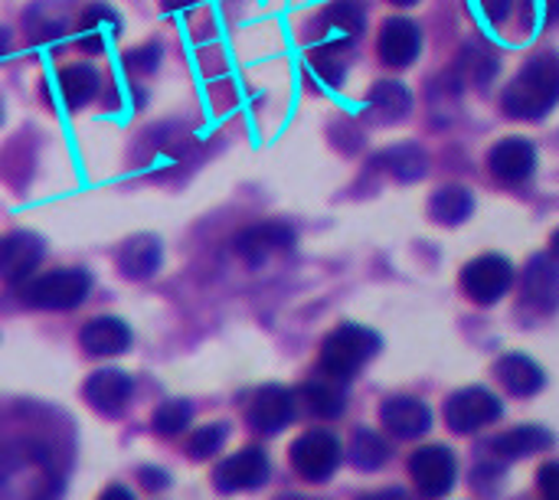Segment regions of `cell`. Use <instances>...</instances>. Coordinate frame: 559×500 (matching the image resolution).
Wrapping results in <instances>:
<instances>
[{
    "instance_id": "cell-1",
    "label": "cell",
    "mask_w": 559,
    "mask_h": 500,
    "mask_svg": "<svg viewBox=\"0 0 559 500\" xmlns=\"http://www.w3.org/2000/svg\"><path fill=\"white\" fill-rule=\"evenodd\" d=\"M559 102V56L540 52L527 59V66L514 75V82L501 95V108L508 118L518 121H537L547 111H554Z\"/></svg>"
},
{
    "instance_id": "cell-2",
    "label": "cell",
    "mask_w": 559,
    "mask_h": 500,
    "mask_svg": "<svg viewBox=\"0 0 559 500\" xmlns=\"http://www.w3.org/2000/svg\"><path fill=\"white\" fill-rule=\"evenodd\" d=\"M377 350H380V337L370 328L341 324L321 344V373L337 383H347L377 357Z\"/></svg>"
},
{
    "instance_id": "cell-3",
    "label": "cell",
    "mask_w": 559,
    "mask_h": 500,
    "mask_svg": "<svg viewBox=\"0 0 559 500\" xmlns=\"http://www.w3.org/2000/svg\"><path fill=\"white\" fill-rule=\"evenodd\" d=\"M92 291V278L82 269H56L46 275H36L23 285V301L29 308H43V311H69L79 308Z\"/></svg>"
},
{
    "instance_id": "cell-4",
    "label": "cell",
    "mask_w": 559,
    "mask_h": 500,
    "mask_svg": "<svg viewBox=\"0 0 559 500\" xmlns=\"http://www.w3.org/2000/svg\"><path fill=\"white\" fill-rule=\"evenodd\" d=\"M341 465V442L328 429H311L292 445V468L305 481H328Z\"/></svg>"
},
{
    "instance_id": "cell-5",
    "label": "cell",
    "mask_w": 559,
    "mask_h": 500,
    "mask_svg": "<svg viewBox=\"0 0 559 500\" xmlns=\"http://www.w3.org/2000/svg\"><path fill=\"white\" fill-rule=\"evenodd\" d=\"M514 285V269L504 255H478L462 269V288L475 305L501 301Z\"/></svg>"
},
{
    "instance_id": "cell-6",
    "label": "cell",
    "mask_w": 559,
    "mask_h": 500,
    "mask_svg": "<svg viewBox=\"0 0 559 500\" xmlns=\"http://www.w3.org/2000/svg\"><path fill=\"white\" fill-rule=\"evenodd\" d=\"M498 419H501V400L485 386H468L462 393H452L445 403V422L459 436H472Z\"/></svg>"
},
{
    "instance_id": "cell-7",
    "label": "cell",
    "mask_w": 559,
    "mask_h": 500,
    "mask_svg": "<svg viewBox=\"0 0 559 500\" xmlns=\"http://www.w3.org/2000/svg\"><path fill=\"white\" fill-rule=\"evenodd\" d=\"M409 475H413V481H416V488H419L423 498L436 500L445 498L455 488L459 465H455L452 449H445V445H426V449H419L409 459Z\"/></svg>"
},
{
    "instance_id": "cell-8",
    "label": "cell",
    "mask_w": 559,
    "mask_h": 500,
    "mask_svg": "<svg viewBox=\"0 0 559 500\" xmlns=\"http://www.w3.org/2000/svg\"><path fill=\"white\" fill-rule=\"evenodd\" d=\"M216 491L223 495H239V491H255L269 481V455L255 445L229 455L226 462L216 465L213 472Z\"/></svg>"
},
{
    "instance_id": "cell-9",
    "label": "cell",
    "mask_w": 559,
    "mask_h": 500,
    "mask_svg": "<svg viewBox=\"0 0 559 500\" xmlns=\"http://www.w3.org/2000/svg\"><path fill=\"white\" fill-rule=\"evenodd\" d=\"M292 246H295V233L285 223H259V226H249L236 236V252L249 265H262L272 255L288 252Z\"/></svg>"
},
{
    "instance_id": "cell-10",
    "label": "cell",
    "mask_w": 559,
    "mask_h": 500,
    "mask_svg": "<svg viewBox=\"0 0 559 500\" xmlns=\"http://www.w3.org/2000/svg\"><path fill=\"white\" fill-rule=\"evenodd\" d=\"M131 393H134V383H131V377H128L124 370H98V373H92V377L85 380V386H82L85 403H88L95 413L108 416V419H115V416L124 413Z\"/></svg>"
},
{
    "instance_id": "cell-11",
    "label": "cell",
    "mask_w": 559,
    "mask_h": 500,
    "mask_svg": "<svg viewBox=\"0 0 559 500\" xmlns=\"http://www.w3.org/2000/svg\"><path fill=\"white\" fill-rule=\"evenodd\" d=\"M534 167H537V151L524 138H504L488 154V170L495 174V180H501L508 187L524 183L534 174Z\"/></svg>"
},
{
    "instance_id": "cell-12",
    "label": "cell",
    "mask_w": 559,
    "mask_h": 500,
    "mask_svg": "<svg viewBox=\"0 0 559 500\" xmlns=\"http://www.w3.org/2000/svg\"><path fill=\"white\" fill-rule=\"evenodd\" d=\"M295 416V396L285 386H262L249 403V426L262 436H278Z\"/></svg>"
},
{
    "instance_id": "cell-13",
    "label": "cell",
    "mask_w": 559,
    "mask_h": 500,
    "mask_svg": "<svg viewBox=\"0 0 559 500\" xmlns=\"http://www.w3.org/2000/svg\"><path fill=\"white\" fill-rule=\"evenodd\" d=\"M419 46H423V33L413 20L406 16H393L383 23L380 29V39H377V52L386 66L393 69H406L416 62L419 56Z\"/></svg>"
},
{
    "instance_id": "cell-14",
    "label": "cell",
    "mask_w": 559,
    "mask_h": 500,
    "mask_svg": "<svg viewBox=\"0 0 559 500\" xmlns=\"http://www.w3.org/2000/svg\"><path fill=\"white\" fill-rule=\"evenodd\" d=\"M364 33V10L350 0H337L324 7L318 20V46H334L347 49L357 36Z\"/></svg>"
},
{
    "instance_id": "cell-15",
    "label": "cell",
    "mask_w": 559,
    "mask_h": 500,
    "mask_svg": "<svg viewBox=\"0 0 559 500\" xmlns=\"http://www.w3.org/2000/svg\"><path fill=\"white\" fill-rule=\"evenodd\" d=\"M524 298L534 311L554 314L559 308V265L550 255H534L524 272Z\"/></svg>"
},
{
    "instance_id": "cell-16",
    "label": "cell",
    "mask_w": 559,
    "mask_h": 500,
    "mask_svg": "<svg viewBox=\"0 0 559 500\" xmlns=\"http://www.w3.org/2000/svg\"><path fill=\"white\" fill-rule=\"evenodd\" d=\"M43 259V242L33 233H13L7 239H0V278L16 285L23 278H29V272L39 265Z\"/></svg>"
},
{
    "instance_id": "cell-17",
    "label": "cell",
    "mask_w": 559,
    "mask_h": 500,
    "mask_svg": "<svg viewBox=\"0 0 559 500\" xmlns=\"http://www.w3.org/2000/svg\"><path fill=\"white\" fill-rule=\"evenodd\" d=\"M380 419L400 439H419V436H426L432 429L429 406L419 403V400H413V396H393V400H386L383 409H380Z\"/></svg>"
},
{
    "instance_id": "cell-18",
    "label": "cell",
    "mask_w": 559,
    "mask_h": 500,
    "mask_svg": "<svg viewBox=\"0 0 559 500\" xmlns=\"http://www.w3.org/2000/svg\"><path fill=\"white\" fill-rule=\"evenodd\" d=\"M79 344L92 357H115V354H124L128 350L131 331H128V324L121 318H92L79 331Z\"/></svg>"
},
{
    "instance_id": "cell-19",
    "label": "cell",
    "mask_w": 559,
    "mask_h": 500,
    "mask_svg": "<svg viewBox=\"0 0 559 500\" xmlns=\"http://www.w3.org/2000/svg\"><path fill=\"white\" fill-rule=\"evenodd\" d=\"M495 377L504 383V390H508L511 396H534V393H540L544 383H547L544 370H540L531 357H524V354H508V357H501V360L495 364Z\"/></svg>"
},
{
    "instance_id": "cell-20",
    "label": "cell",
    "mask_w": 559,
    "mask_h": 500,
    "mask_svg": "<svg viewBox=\"0 0 559 500\" xmlns=\"http://www.w3.org/2000/svg\"><path fill=\"white\" fill-rule=\"evenodd\" d=\"M554 445V436L540 426H518L504 436H498L491 442V452L504 462H518V459H527V455H537V452H547Z\"/></svg>"
},
{
    "instance_id": "cell-21",
    "label": "cell",
    "mask_w": 559,
    "mask_h": 500,
    "mask_svg": "<svg viewBox=\"0 0 559 500\" xmlns=\"http://www.w3.org/2000/svg\"><path fill=\"white\" fill-rule=\"evenodd\" d=\"M157 265H160V242L154 236H134L118 252V269L124 278L144 282L157 272Z\"/></svg>"
},
{
    "instance_id": "cell-22",
    "label": "cell",
    "mask_w": 559,
    "mask_h": 500,
    "mask_svg": "<svg viewBox=\"0 0 559 500\" xmlns=\"http://www.w3.org/2000/svg\"><path fill=\"white\" fill-rule=\"evenodd\" d=\"M409 105H413V95L403 82H377L367 95V108L377 121L383 124H393V121H403L409 115Z\"/></svg>"
},
{
    "instance_id": "cell-23",
    "label": "cell",
    "mask_w": 559,
    "mask_h": 500,
    "mask_svg": "<svg viewBox=\"0 0 559 500\" xmlns=\"http://www.w3.org/2000/svg\"><path fill=\"white\" fill-rule=\"evenodd\" d=\"M102 88V79L92 66L79 62V66H66L59 72V95L66 102V108H82L88 105Z\"/></svg>"
},
{
    "instance_id": "cell-24",
    "label": "cell",
    "mask_w": 559,
    "mask_h": 500,
    "mask_svg": "<svg viewBox=\"0 0 559 500\" xmlns=\"http://www.w3.org/2000/svg\"><path fill=\"white\" fill-rule=\"evenodd\" d=\"M472 210H475L472 193H468L465 187H455V183L436 190L432 200H429V213H432V219L442 223V226H459V223H465V219L472 216Z\"/></svg>"
},
{
    "instance_id": "cell-25",
    "label": "cell",
    "mask_w": 559,
    "mask_h": 500,
    "mask_svg": "<svg viewBox=\"0 0 559 500\" xmlns=\"http://www.w3.org/2000/svg\"><path fill=\"white\" fill-rule=\"evenodd\" d=\"M301 400H305L308 413H314L318 419H337L344 413V393H341L337 380H331V377L305 383Z\"/></svg>"
},
{
    "instance_id": "cell-26",
    "label": "cell",
    "mask_w": 559,
    "mask_h": 500,
    "mask_svg": "<svg viewBox=\"0 0 559 500\" xmlns=\"http://www.w3.org/2000/svg\"><path fill=\"white\" fill-rule=\"evenodd\" d=\"M380 167H386L396 180H419L426 174V154L416 147V144H400V147H390L383 157H377Z\"/></svg>"
},
{
    "instance_id": "cell-27",
    "label": "cell",
    "mask_w": 559,
    "mask_h": 500,
    "mask_svg": "<svg viewBox=\"0 0 559 500\" xmlns=\"http://www.w3.org/2000/svg\"><path fill=\"white\" fill-rule=\"evenodd\" d=\"M350 459H354V465L360 472H377V468L386 465L390 449H386V442L373 429H357L354 442H350Z\"/></svg>"
},
{
    "instance_id": "cell-28",
    "label": "cell",
    "mask_w": 559,
    "mask_h": 500,
    "mask_svg": "<svg viewBox=\"0 0 559 500\" xmlns=\"http://www.w3.org/2000/svg\"><path fill=\"white\" fill-rule=\"evenodd\" d=\"M344 49H334V46H314L308 52V69L318 82L324 85H341L344 82Z\"/></svg>"
},
{
    "instance_id": "cell-29",
    "label": "cell",
    "mask_w": 559,
    "mask_h": 500,
    "mask_svg": "<svg viewBox=\"0 0 559 500\" xmlns=\"http://www.w3.org/2000/svg\"><path fill=\"white\" fill-rule=\"evenodd\" d=\"M226 436H229V426L226 422H213V426H200L187 436V455L193 462H203V459H213L223 445H226Z\"/></svg>"
},
{
    "instance_id": "cell-30",
    "label": "cell",
    "mask_w": 559,
    "mask_h": 500,
    "mask_svg": "<svg viewBox=\"0 0 559 500\" xmlns=\"http://www.w3.org/2000/svg\"><path fill=\"white\" fill-rule=\"evenodd\" d=\"M190 416H193L190 403L170 400V403H164V406L154 413V432H157V436H177V432H183V429L190 426Z\"/></svg>"
},
{
    "instance_id": "cell-31",
    "label": "cell",
    "mask_w": 559,
    "mask_h": 500,
    "mask_svg": "<svg viewBox=\"0 0 559 500\" xmlns=\"http://www.w3.org/2000/svg\"><path fill=\"white\" fill-rule=\"evenodd\" d=\"M118 29H121V20L115 16V10L95 3V7L85 10V16H82V33H79V36H102V39H105V33L115 36Z\"/></svg>"
},
{
    "instance_id": "cell-32",
    "label": "cell",
    "mask_w": 559,
    "mask_h": 500,
    "mask_svg": "<svg viewBox=\"0 0 559 500\" xmlns=\"http://www.w3.org/2000/svg\"><path fill=\"white\" fill-rule=\"evenodd\" d=\"M160 62V46L157 43H144L131 52H124V69L128 72H154Z\"/></svg>"
},
{
    "instance_id": "cell-33",
    "label": "cell",
    "mask_w": 559,
    "mask_h": 500,
    "mask_svg": "<svg viewBox=\"0 0 559 500\" xmlns=\"http://www.w3.org/2000/svg\"><path fill=\"white\" fill-rule=\"evenodd\" d=\"M540 491L547 500H559V462H550L540 468Z\"/></svg>"
},
{
    "instance_id": "cell-34",
    "label": "cell",
    "mask_w": 559,
    "mask_h": 500,
    "mask_svg": "<svg viewBox=\"0 0 559 500\" xmlns=\"http://www.w3.org/2000/svg\"><path fill=\"white\" fill-rule=\"evenodd\" d=\"M478 3H481V13L491 23H504L508 13H511V7H514V0H478Z\"/></svg>"
},
{
    "instance_id": "cell-35",
    "label": "cell",
    "mask_w": 559,
    "mask_h": 500,
    "mask_svg": "<svg viewBox=\"0 0 559 500\" xmlns=\"http://www.w3.org/2000/svg\"><path fill=\"white\" fill-rule=\"evenodd\" d=\"M138 478H141V485H144L147 491H164V488L170 485L167 472H157V468H141Z\"/></svg>"
},
{
    "instance_id": "cell-36",
    "label": "cell",
    "mask_w": 559,
    "mask_h": 500,
    "mask_svg": "<svg viewBox=\"0 0 559 500\" xmlns=\"http://www.w3.org/2000/svg\"><path fill=\"white\" fill-rule=\"evenodd\" d=\"M98 500H134V495L128 488H121V485H111V488H105V495Z\"/></svg>"
},
{
    "instance_id": "cell-37",
    "label": "cell",
    "mask_w": 559,
    "mask_h": 500,
    "mask_svg": "<svg viewBox=\"0 0 559 500\" xmlns=\"http://www.w3.org/2000/svg\"><path fill=\"white\" fill-rule=\"evenodd\" d=\"M197 0H160V7L164 10H187V7H193Z\"/></svg>"
},
{
    "instance_id": "cell-38",
    "label": "cell",
    "mask_w": 559,
    "mask_h": 500,
    "mask_svg": "<svg viewBox=\"0 0 559 500\" xmlns=\"http://www.w3.org/2000/svg\"><path fill=\"white\" fill-rule=\"evenodd\" d=\"M380 500H416V498H409L406 491H400V488H393V491H383V495H380Z\"/></svg>"
},
{
    "instance_id": "cell-39",
    "label": "cell",
    "mask_w": 559,
    "mask_h": 500,
    "mask_svg": "<svg viewBox=\"0 0 559 500\" xmlns=\"http://www.w3.org/2000/svg\"><path fill=\"white\" fill-rule=\"evenodd\" d=\"M559 20V0H547V23Z\"/></svg>"
},
{
    "instance_id": "cell-40",
    "label": "cell",
    "mask_w": 559,
    "mask_h": 500,
    "mask_svg": "<svg viewBox=\"0 0 559 500\" xmlns=\"http://www.w3.org/2000/svg\"><path fill=\"white\" fill-rule=\"evenodd\" d=\"M7 49H10V33H7V29H0V56H3Z\"/></svg>"
},
{
    "instance_id": "cell-41",
    "label": "cell",
    "mask_w": 559,
    "mask_h": 500,
    "mask_svg": "<svg viewBox=\"0 0 559 500\" xmlns=\"http://www.w3.org/2000/svg\"><path fill=\"white\" fill-rule=\"evenodd\" d=\"M550 249H554V255H557V259H559V229H557V233H554V239H550Z\"/></svg>"
},
{
    "instance_id": "cell-42",
    "label": "cell",
    "mask_w": 559,
    "mask_h": 500,
    "mask_svg": "<svg viewBox=\"0 0 559 500\" xmlns=\"http://www.w3.org/2000/svg\"><path fill=\"white\" fill-rule=\"evenodd\" d=\"M390 3H396V7H413L416 0H390Z\"/></svg>"
},
{
    "instance_id": "cell-43",
    "label": "cell",
    "mask_w": 559,
    "mask_h": 500,
    "mask_svg": "<svg viewBox=\"0 0 559 500\" xmlns=\"http://www.w3.org/2000/svg\"><path fill=\"white\" fill-rule=\"evenodd\" d=\"M278 500H314V498H301V495H285V498Z\"/></svg>"
},
{
    "instance_id": "cell-44",
    "label": "cell",
    "mask_w": 559,
    "mask_h": 500,
    "mask_svg": "<svg viewBox=\"0 0 559 500\" xmlns=\"http://www.w3.org/2000/svg\"><path fill=\"white\" fill-rule=\"evenodd\" d=\"M357 500H380V495H364V498H357Z\"/></svg>"
}]
</instances>
